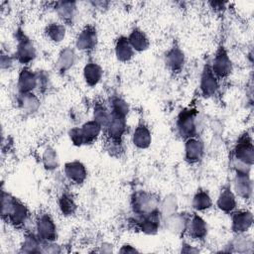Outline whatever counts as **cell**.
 Instances as JSON below:
<instances>
[{"mask_svg":"<svg viewBox=\"0 0 254 254\" xmlns=\"http://www.w3.org/2000/svg\"><path fill=\"white\" fill-rule=\"evenodd\" d=\"M2 216L15 227L22 226L28 219L29 211L25 204L8 193L2 192Z\"/></svg>","mask_w":254,"mask_h":254,"instance_id":"cell-1","label":"cell"},{"mask_svg":"<svg viewBox=\"0 0 254 254\" xmlns=\"http://www.w3.org/2000/svg\"><path fill=\"white\" fill-rule=\"evenodd\" d=\"M196 110L194 109H185L182 111L177 119V129L179 134L186 138H191L195 136L196 133V124H195V118H196Z\"/></svg>","mask_w":254,"mask_h":254,"instance_id":"cell-2","label":"cell"},{"mask_svg":"<svg viewBox=\"0 0 254 254\" xmlns=\"http://www.w3.org/2000/svg\"><path fill=\"white\" fill-rule=\"evenodd\" d=\"M210 68L217 78H225L231 73L232 62L223 46L219 47L216 51Z\"/></svg>","mask_w":254,"mask_h":254,"instance_id":"cell-3","label":"cell"},{"mask_svg":"<svg viewBox=\"0 0 254 254\" xmlns=\"http://www.w3.org/2000/svg\"><path fill=\"white\" fill-rule=\"evenodd\" d=\"M234 160L242 162L248 166H252L254 161V147L251 137L246 133L242 135L234 149Z\"/></svg>","mask_w":254,"mask_h":254,"instance_id":"cell-4","label":"cell"},{"mask_svg":"<svg viewBox=\"0 0 254 254\" xmlns=\"http://www.w3.org/2000/svg\"><path fill=\"white\" fill-rule=\"evenodd\" d=\"M37 236L45 242H53L57 237V227L53 218L47 214H40L36 222Z\"/></svg>","mask_w":254,"mask_h":254,"instance_id":"cell-5","label":"cell"},{"mask_svg":"<svg viewBox=\"0 0 254 254\" xmlns=\"http://www.w3.org/2000/svg\"><path fill=\"white\" fill-rule=\"evenodd\" d=\"M132 205L134 212L139 215H143L157 210L159 206V201L154 195L150 193L138 192L133 198Z\"/></svg>","mask_w":254,"mask_h":254,"instance_id":"cell-6","label":"cell"},{"mask_svg":"<svg viewBox=\"0 0 254 254\" xmlns=\"http://www.w3.org/2000/svg\"><path fill=\"white\" fill-rule=\"evenodd\" d=\"M97 44L96 29L92 25L85 26L77 35L75 46L78 50L88 52L92 51Z\"/></svg>","mask_w":254,"mask_h":254,"instance_id":"cell-7","label":"cell"},{"mask_svg":"<svg viewBox=\"0 0 254 254\" xmlns=\"http://www.w3.org/2000/svg\"><path fill=\"white\" fill-rule=\"evenodd\" d=\"M17 60L24 64L31 63L36 57V49L29 38L25 35H21L18 40L17 52H16Z\"/></svg>","mask_w":254,"mask_h":254,"instance_id":"cell-8","label":"cell"},{"mask_svg":"<svg viewBox=\"0 0 254 254\" xmlns=\"http://www.w3.org/2000/svg\"><path fill=\"white\" fill-rule=\"evenodd\" d=\"M253 216L249 210H238L232 213L231 228L237 234H243L252 226Z\"/></svg>","mask_w":254,"mask_h":254,"instance_id":"cell-9","label":"cell"},{"mask_svg":"<svg viewBox=\"0 0 254 254\" xmlns=\"http://www.w3.org/2000/svg\"><path fill=\"white\" fill-rule=\"evenodd\" d=\"M199 88L201 94L204 97H210L214 95L218 89V78L215 76L209 66H206L201 74Z\"/></svg>","mask_w":254,"mask_h":254,"instance_id":"cell-10","label":"cell"},{"mask_svg":"<svg viewBox=\"0 0 254 254\" xmlns=\"http://www.w3.org/2000/svg\"><path fill=\"white\" fill-rule=\"evenodd\" d=\"M204 153V146L203 143L195 138L191 137L187 139L185 144V158L188 162L193 164L198 162Z\"/></svg>","mask_w":254,"mask_h":254,"instance_id":"cell-11","label":"cell"},{"mask_svg":"<svg viewBox=\"0 0 254 254\" xmlns=\"http://www.w3.org/2000/svg\"><path fill=\"white\" fill-rule=\"evenodd\" d=\"M107 135L114 141H120L126 130V117L112 113L109 123L105 127Z\"/></svg>","mask_w":254,"mask_h":254,"instance_id":"cell-12","label":"cell"},{"mask_svg":"<svg viewBox=\"0 0 254 254\" xmlns=\"http://www.w3.org/2000/svg\"><path fill=\"white\" fill-rule=\"evenodd\" d=\"M38 86V77L31 68L24 67L19 73L18 89L20 93L32 92Z\"/></svg>","mask_w":254,"mask_h":254,"instance_id":"cell-13","label":"cell"},{"mask_svg":"<svg viewBox=\"0 0 254 254\" xmlns=\"http://www.w3.org/2000/svg\"><path fill=\"white\" fill-rule=\"evenodd\" d=\"M64 174L73 184H82L86 179V169L79 161L68 162L64 165Z\"/></svg>","mask_w":254,"mask_h":254,"instance_id":"cell-14","label":"cell"},{"mask_svg":"<svg viewBox=\"0 0 254 254\" xmlns=\"http://www.w3.org/2000/svg\"><path fill=\"white\" fill-rule=\"evenodd\" d=\"M187 230L193 239H203L207 234V225L201 216L193 213L189 218Z\"/></svg>","mask_w":254,"mask_h":254,"instance_id":"cell-15","label":"cell"},{"mask_svg":"<svg viewBox=\"0 0 254 254\" xmlns=\"http://www.w3.org/2000/svg\"><path fill=\"white\" fill-rule=\"evenodd\" d=\"M216 205L221 211L226 213H231L236 208V196L230 187L222 188L217 197Z\"/></svg>","mask_w":254,"mask_h":254,"instance_id":"cell-16","label":"cell"},{"mask_svg":"<svg viewBox=\"0 0 254 254\" xmlns=\"http://www.w3.org/2000/svg\"><path fill=\"white\" fill-rule=\"evenodd\" d=\"M165 63L171 71H179L182 69L185 63L184 52L178 46L172 47L166 54Z\"/></svg>","mask_w":254,"mask_h":254,"instance_id":"cell-17","label":"cell"},{"mask_svg":"<svg viewBox=\"0 0 254 254\" xmlns=\"http://www.w3.org/2000/svg\"><path fill=\"white\" fill-rule=\"evenodd\" d=\"M160 215L161 212L158 209L150 213L141 215V218L138 222L140 229L147 234L156 233L160 226Z\"/></svg>","mask_w":254,"mask_h":254,"instance_id":"cell-18","label":"cell"},{"mask_svg":"<svg viewBox=\"0 0 254 254\" xmlns=\"http://www.w3.org/2000/svg\"><path fill=\"white\" fill-rule=\"evenodd\" d=\"M235 192L242 198H249L252 193V182L249 174L236 173L234 180Z\"/></svg>","mask_w":254,"mask_h":254,"instance_id":"cell-19","label":"cell"},{"mask_svg":"<svg viewBox=\"0 0 254 254\" xmlns=\"http://www.w3.org/2000/svg\"><path fill=\"white\" fill-rule=\"evenodd\" d=\"M133 144L139 149H147L152 142V135L149 128L144 124H139L132 137Z\"/></svg>","mask_w":254,"mask_h":254,"instance_id":"cell-20","label":"cell"},{"mask_svg":"<svg viewBox=\"0 0 254 254\" xmlns=\"http://www.w3.org/2000/svg\"><path fill=\"white\" fill-rule=\"evenodd\" d=\"M115 55L120 62H128L134 56V50L131 47L128 38L121 36L115 43Z\"/></svg>","mask_w":254,"mask_h":254,"instance_id":"cell-21","label":"cell"},{"mask_svg":"<svg viewBox=\"0 0 254 254\" xmlns=\"http://www.w3.org/2000/svg\"><path fill=\"white\" fill-rule=\"evenodd\" d=\"M56 11L64 23L70 24L76 12V4L72 1H61L56 3Z\"/></svg>","mask_w":254,"mask_h":254,"instance_id":"cell-22","label":"cell"},{"mask_svg":"<svg viewBox=\"0 0 254 254\" xmlns=\"http://www.w3.org/2000/svg\"><path fill=\"white\" fill-rule=\"evenodd\" d=\"M127 38H128V41L134 51L143 52V51L147 50L149 47L148 37L142 30H140L138 28L133 29Z\"/></svg>","mask_w":254,"mask_h":254,"instance_id":"cell-23","label":"cell"},{"mask_svg":"<svg viewBox=\"0 0 254 254\" xmlns=\"http://www.w3.org/2000/svg\"><path fill=\"white\" fill-rule=\"evenodd\" d=\"M102 74H103V71L101 67L97 64L92 62L87 63L83 68V77L85 82L89 86L96 85L100 81Z\"/></svg>","mask_w":254,"mask_h":254,"instance_id":"cell-24","label":"cell"},{"mask_svg":"<svg viewBox=\"0 0 254 254\" xmlns=\"http://www.w3.org/2000/svg\"><path fill=\"white\" fill-rule=\"evenodd\" d=\"M75 61V54L72 49L64 48L59 55V59L57 62L58 69L61 72H64L68 70L74 64Z\"/></svg>","mask_w":254,"mask_h":254,"instance_id":"cell-25","label":"cell"},{"mask_svg":"<svg viewBox=\"0 0 254 254\" xmlns=\"http://www.w3.org/2000/svg\"><path fill=\"white\" fill-rule=\"evenodd\" d=\"M192 207L197 211H204L211 207L212 200L209 193L204 190H198L192 197Z\"/></svg>","mask_w":254,"mask_h":254,"instance_id":"cell-26","label":"cell"},{"mask_svg":"<svg viewBox=\"0 0 254 254\" xmlns=\"http://www.w3.org/2000/svg\"><path fill=\"white\" fill-rule=\"evenodd\" d=\"M101 128L102 127L94 120L85 122L80 127V131H81L83 139H84V144H88V143L93 142L98 137V135L100 134Z\"/></svg>","mask_w":254,"mask_h":254,"instance_id":"cell-27","label":"cell"},{"mask_svg":"<svg viewBox=\"0 0 254 254\" xmlns=\"http://www.w3.org/2000/svg\"><path fill=\"white\" fill-rule=\"evenodd\" d=\"M19 105L27 113H33L37 111L40 106V101L38 97L32 92L21 93L19 98Z\"/></svg>","mask_w":254,"mask_h":254,"instance_id":"cell-28","label":"cell"},{"mask_svg":"<svg viewBox=\"0 0 254 254\" xmlns=\"http://www.w3.org/2000/svg\"><path fill=\"white\" fill-rule=\"evenodd\" d=\"M46 35L50 41L60 43L65 37V27L63 23H50L46 28Z\"/></svg>","mask_w":254,"mask_h":254,"instance_id":"cell-29","label":"cell"},{"mask_svg":"<svg viewBox=\"0 0 254 254\" xmlns=\"http://www.w3.org/2000/svg\"><path fill=\"white\" fill-rule=\"evenodd\" d=\"M59 206L64 215H71L74 213L76 209V204L74 202V199L67 192H64L61 195L59 199Z\"/></svg>","mask_w":254,"mask_h":254,"instance_id":"cell-30","label":"cell"},{"mask_svg":"<svg viewBox=\"0 0 254 254\" xmlns=\"http://www.w3.org/2000/svg\"><path fill=\"white\" fill-rule=\"evenodd\" d=\"M93 117L94 121H96L101 127H106L107 124L109 123L110 117H111V112L108 111V109L103 106L100 103H96L94 106V111H93Z\"/></svg>","mask_w":254,"mask_h":254,"instance_id":"cell-31","label":"cell"},{"mask_svg":"<svg viewBox=\"0 0 254 254\" xmlns=\"http://www.w3.org/2000/svg\"><path fill=\"white\" fill-rule=\"evenodd\" d=\"M41 239L34 234H29L25 237L23 245H22V251L33 253V252H40V246L41 245Z\"/></svg>","mask_w":254,"mask_h":254,"instance_id":"cell-32","label":"cell"},{"mask_svg":"<svg viewBox=\"0 0 254 254\" xmlns=\"http://www.w3.org/2000/svg\"><path fill=\"white\" fill-rule=\"evenodd\" d=\"M43 163L46 169L54 170L58 167V156L57 152L53 148H47L43 154Z\"/></svg>","mask_w":254,"mask_h":254,"instance_id":"cell-33","label":"cell"},{"mask_svg":"<svg viewBox=\"0 0 254 254\" xmlns=\"http://www.w3.org/2000/svg\"><path fill=\"white\" fill-rule=\"evenodd\" d=\"M111 112L126 117L129 112L128 104L120 97H114L111 100Z\"/></svg>","mask_w":254,"mask_h":254,"instance_id":"cell-34","label":"cell"},{"mask_svg":"<svg viewBox=\"0 0 254 254\" xmlns=\"http://www.w3.org/2000/svg\"><path fill=\"white\" fill-rule=\"evenodd\" d=\"M161 214L169 217L173 214L176 213V210H177V200H176V197L174 196H167L164 201L162 202L161 204Z\"/></svg>","mask_w":254,"mask_h":254,"instance_id":"cell-35","label":"cell"},{"mask_svg":"<svg viewBox=\"0 0 254 254\" xmlns=\"http://www.w3.org/2000/svg\"><path fill=\"white\" fill-rule=\"evenodd\" d=\"M69 138L71 142L76 146H81L84 144V139L80 131V128H72L69 131Z\"/></svg>","mask_w":254,"mask_h":254,"instance_id":"cell-36","label":"cell"},{"mask_svg":"<svg viewBox=\"0 0 254 254\" xmlns=\"http://www.w3.org/2000/svg\"><path fill=\"white\" fill-rule=\"evenodd\" d=\"M120 252H131V253H134V252H137V250L135 248H132V246L130 245H124L121 249H120Z\"/></svg>","mask_w":254,"mask_h":254,"instance_id":"cell-37","label":"cell"}]
</instances>
